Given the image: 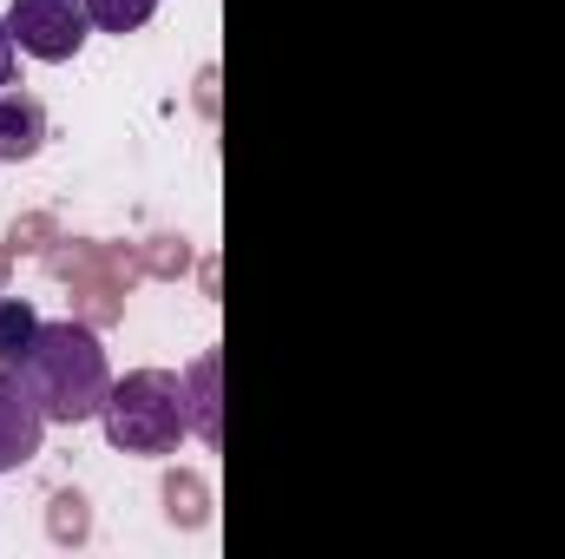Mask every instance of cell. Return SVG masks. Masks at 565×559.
<instances>
[{
  "label": "cell",
  "mask_w": 565,
  "mask_h": 559,
  "mask_svg": "<svg viewBox=\"0 0 565 559\" xmlns=\"http://www.w3.org/2000/svg\"><path fill=\"white\" fill-rule=\"evenodd\" d=\"M139 257H145V277H151V283H178L191 264H198L191 238H178V231H158V238H145Z\"/></svg>",
  "instance_id": "obj_11"
},
{
  "label": "cell",
  "mask_w": 565,
  "mask_h": 559,
  "mask_svg": "<svg viewBox=\"0 0 565 559\" xmlns=\"http://www.w3.org/2000/svg\"><path fill=\"white\" fill-rule=\"evenodd\" d=\"M184 415L204 447H224V349H204L184 369Z\"/></svg>",
  "instance_id": "obj_6"
},
{
  "label": "cell",
  "mask_w": 565,
  "mask_h": 559,
  "mask_svg": "<svg viewBox=\"0 0 565 559\" xmlns=\"http://www.w3.org/2000/svg\"><path fill=\"white\" fill-rule=\"evenodd\" d=\"M99 421H106V441L119 454H171L191 434L184 376H171V369H132L126 382H113Z\"/></svg>",
  "instance_id": "obj_3"
},
{
  "label": "cell",
  "mask_w": 565,
  "mask_h": 559,
  "mask_svg": "<svg viewBox=\"0 0 565 559\" xmlns=\"http://www.w3.org/2000/svg\"><path fill=\"white\" fill-rule=\"evenodd\" d=\"M7 277H13V244H0V289H7Z\"/></svg>",
  "instance_id": "obj_17"
},
{
  "label": "cell",
  "mask_w": 565,
  "mask_h": 559,
  "mask_svg": "<svg viewBox=\"0 0 565 559\" xmlns=\"http://www.w3.org/2000/svg\"><path fill=\"white\" fill-rule=\"evenodd\" d=\"M60 238H66V231H60V218H53V211H20V218L7 224L13 257H40V264H46V257L60 251Z\"/></svg>",
  "instance_id": "obj_10"
},
{
  "label": "cell",
  "mask_w": 565,
  "mask_h": 559,
  "mask_svg": "<svg viewBox=\"0 0 565 559\" xmlns=\"http://www.w3.org/2000/svg\"><path fill=\"white\" fill-rule=\"evenodd\" d=\"M158 500H164V520H171L178 534H198V527L211 520V481H204L198 467H171V474L158 481Z\"/></svg>",
  "instance_id": "obj_8"
},
{
  "label": "cell",
  "mask_w": 565,
  "mask_h": 559,
  "mask_svg": "<svg viewBox=\"0 0 565 559\" xmlns=\"http://www.w3.org/2000/svg\"><path fill=\"white\" fill-rule=\"evenodd\" d=\"M151 13H158V0H86V20L99 33H139Z\"/></svg>",
  "instance_id": "obj_13"
},
{
  "label": "cell",
  "mask_w": 565,
  "mask_h": 559,
  "mask_svg": "<svg viewBox=\"0 0 565 559\" xmlns=\"http://www.w3.org/2000/svg\"><path fill=\"white\" fill-rule=\"evenodd\" d=\"M20 382L26 395L40 402V415L60 421V428H79L106 409L113 395V369H106V349H99V329L66 316V323H40L26 356H20Z\"/></svg>",
  "instance_id": "obj_1"
},
{
  "label": "cell",
  "mask_w": 565,
  "mask_h": 559,
  "mask_svg": "<svg viewBox=\"0 0 565 559\" xmlns=\"http://www.w3.org/2000/svg\"><path fill=\"white\" fill-rule=\"evenodd\" d=\"M46 441V415L40 402L26 395L20 369H0V474H20Z\"/></svg>",
  "instance_id": "obj_5"
},
{
  "label": "cell",
  "mask_w": 565,
  "mask_h": 559,
  "mask_svg": "<svg viewBox=\"0 0 565 559\" xmlns=\"http://www.w3.org/2000/svg\"><path fill=\"white\" fill-rule=\"evenodd\" d=\"M40 145H46V106H40L33 93L7 86V93H0V158L20 165V158H33Z\"/></svg>",
  "instance_id": "obj_7"
},
{
  "label": "cell",
  "mask_w": 565,
  "mask_h": 559,
  "mask_svg": "<svg viewBox=\"0 0 565 559\" xmlns=\"http://www.w3.org/2000/svg\"><path fill=\"white\" fill-rule=\"evenodd\" d=\"M33 329H40L33 303H26V296H7V289H0V369H20V356H26Z\"/></svg>",
  "instance_id": "obj_12"
},
{
  "label": "cell",
  "mask_w": 565,
  "mask_h": 559,
  "mask_svg": "<svg viewBox=\"0 0 565 559\" xmlns=\"http://www.w3.org/2000/svg\"><path fill=\"white\" fill-rule=\"evenodd\" d=\"M46 271L73 289V316L93 329L126 323V296L145 283L139 244H106V238H60V251L46 257Z\"/></svg>",
  "instance_id": "obj_2"
},
{
  "label": "cell",
  "mask_w": 565,
  "mask_h": 559,
  "mask_svg": "<svg viewBox=\"0 0 565 559\" xmlns=\"http://www.w3.org/2000/svg\"><path fill=\"white\" fill-rule=\"evenodd\" d=\"M13 46L33 60H73L86 46V0H13L7 7Z\"/></svg>",
  "instance_id": "obj_4"
},
{
  "label": "cell",
  "mask_w": 565,
  "mask_h": 559,
  "mask_svg": "<svg viewBox=\"0 0 565 559\" xmlns=\"http://www.w3.org/2000/svg\"><path fill=\"white\" fill-rule=\"evenodd\" d=\"M46 540H53V547H86V540H93V500H86L79 487H60V494L46 500Z\"/></svg>",
  "instance_id": "obj_9"
},
{
  "label": "cell",
  "mask_w": 565,
  "mask_h": 559,
  "mask_svg": "<svg viewBox=\"0 0 565 559\" xmlns=\"http://www.w3.org/2000/svg\"><path fill=\"white\" fill-rule=\"evenodd\" d=\"M191 106L204 119H217V66H198V86H191Z\"/></svg>",
  "instance_id": "obj_14"
},
{
  "label": "cell",
  "mask_w": 565,
  "mask_h": 559,
  "mask_svg": "<svg viewBox=\"0 0 565 559\" xmlns=\"http://www.w3.org/2000/svg\"><path fill=\"white\" fill-rule=\"evenodd\" d=\"M13 86V27H7V13H0V93Z\"/></svg>",
  "instance_id": "obj_15"
},
{
  "label": "cell",
  "mask_w": 565,
  "mask_h": 559,
  "mask_svg": "<svg viewBox=\"0 0 565 559\" xmlns=\"http://www.w3.org/2000/svg\"><path fill=\"white\" fill-rule=\"evenodd\" d=\"M198 283H204V296H211V303L224 296V277H217V257H204V264H198Z\"/></svg>",
  "instance_id": "obj_16"
}]
</instances>
